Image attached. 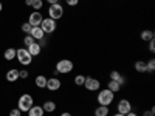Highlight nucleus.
Listing matches in <instances>:
<instances>
[{"label":"nucleus","mask_w":155,"mask_h":116,"mask_svg":"<svg viewBox=\"0 0 155 116\" xmlns=\"http://www.w3.org/2000/svg\"><path fill=\"white\" fill-rule=\"evenodd\" d=\"M6 81L8 82H16L17 79H19V70H16V68H11L9 71H6Z\"/></svg>","instance_id":"obj_17"},{"label":"nucleus","mask_w":155,"mask_h":116,"mask_svg":"<svg viewBox=\"0 0 155 116\" xmlns=\"http://www.w3.org/2000/svg\"><path fill=\"white\" fill-rule=\"evenodd\" d=\"M31 25L28 23V22H25V23H22V27H20V30H22V33H25V34H28L30 31H31Z\"/></svg>","instance_id":"obj_27"},{"label":"nucleus","mask_w":155,"mask_h":116,"mask_svg":"<svg viewBox=\"0 0 155 116\" xmlns=\"http://www.w3.org/2000/svg\"><path fill=\"white\" fill-rule=\"evenodd\" d=\"M37 44H39V45H41V47L44 48V47L47 45V37H42V39H41V40H37Z\"/></svg>","instance_id":"obj_33"},{"label":"nucleus","mask_w":155,"mask_h":116,"mask_svg":"<svg viewBox=\"0 0 155 116\" xmlns=\"http://www.w3.org/2000/svg\"><path fill=\"white\" fill-rule=\"evenodd\" d=\"M121 84H118V82H115V81H109V84H107V88L110 90L112 93H118V92H121Z\"/></svg>","instance_id":"obj_22"},{"label":"nucleus","mask_w":155,"mask_h":116,"mask_svg":"<svg viewBox=\"0 0 155 116\" xmlns=\"http://www.w3.org/2000/svg\"><path fill=\"white\" fill-rule=\"evenodd\" d=\"M3 59L5 60H8V62H11V60H14L16 59V50L14 48H6L5 50V53H3Z\"/></svg>","instance_id":"obj_20"},{"label":"nucleus","mask_w":155,"mask_h":116,"mask_svg":"<svg viewBox=\"0 0 155 116\" xmlns=\"http://www.w3.org/2000/svg\"><path fill=\"white\" fill-rule=\"evenodd\" d=\"M146 68H147V73H153L155 71V59H149L146 62Z\"/></svg>","instance_id":"obj_24"},{"label":"nucleus","mask_w":155,"mask_h":116,"mask_svg":"<svg viewBox=\"0 0 155 116\" xmlns=\"http://www.w3.org/2000/svg\"><path fill=\"white\" fill-rule=\"evenodd\" d=\"M149 51H150V53H155V37L152 39V40H149Z\"/></svg>","instance_id":"obj_30"},{"label":"nucleus","mask_w":155,"mask_h":116,"mask_svg":"<svg viewBox=\"0 0 155 116\" xmlns=\"http://www.w3.org/2000/svg\"><path fill=\"white\" fill-rule=\"evenodd\" d=\"M48 17L53 19V20H59L64 17V6L61 3H54V5H50L48 8Z\"/></svg>","instance_id":"obj_5"},{"label":"nucleus","mask_w":155,"mask_h":116,"mask_svg":"<svg viewBox=\"0 0 155 116\" xmlns=\"http://www.w3.org/2000/svg\"><path fill=\"white\" fill-rule=\"evenodd\" d=\"M143 116H155V107H150L149 110H144Z\"/></svg>","instance_id":"obj_28"},{"label":"nucleus","mask_w":155,"mask_h":116,"mask_svg":"<svg viewBox=\"0 0 155 116\" xmlns=\"http://www.w3.org/2000/svg\"><path fill=\"white\" fill-rule=\"evenodd\" d=\"M132 110V104H130V101L129 99H121L118 104H116V111L121 113V114H126Z\"/></svg>","instance_id":"obj_10"},{"label":"nucleus","mask_w":155,"mask_h":116,"mask_svg":"<svg viewBox=\"0 0 155 116\" xmlns=\"http://www.w3.org/2000/svg\"><path fill=\"white\" fill-rule=\"evenodd\" d=\"M115 101V93H112L109 88H104V90H99V93L96 96V102L98 105H106V107H110V104Z\"/></svg>","instance_id":"obj_1"},{"label":"nucleus","mask_w":155,"mask_h":116,"mask_svg":"<svg viewBox=\"0 0 155 116\" xmlns=\"http://www.w3.org/2000/svg\"><path fill=\"white\" fill-rule=\"evenodd\" d=\"M42 6H44V0H34L33 5H31V8H33V9H36V11L42 9Z\"/></svg>","instance_id":"obj_25"},{"label":"nucleus","mask_w":155,"mask_h":116,"mask_svg":"<svg viewBox=\"0 0 155 116\" xmlns=\"http://www.w3.org/2000/svg\"><path fill=\"white\" fill-rule=\"evenodd\" d=\"M27 50H28V53L33 56V57H36V56H39L42 53V47L39 45L37 42H34L33 45H30V47H27Z\"/></svg>","instance_id":"obj_13"},{"label":"nucleus","mask_w":155,"mask_h":116,"mask_svg":"<svg viewBox=\"0 0 155 116\" xmlns=\"http://www.w3.org/2000/svg\"><path fill=\"white\" fill-rule=\"evenodd\" d=\"M42 108H44L45 113H53L58 108V105H56L54 101H45L44 104H42Z\"/></svg>","instance_id":"obj_15"},{"label":"nucleus","mask_w":155,"mask_h":116,"mask_svg":"<svg viewBox=\"0 0 155 116\" xmlns=\"http://www.w3.org/2000/svg\"><path fill=\"white\" fill-rule=\"evenodd\" d=\"M33 105H34V99H33V96L28 95V93L22 95V96L19 98V101H17V108H19L22 113H27Z\"/></svg>","instance_id":"obj_2"},{"label":"nucleus","mask_w":155,"mask_h":116,"mask_svg":"<svg viewBox=\"0 0 155 116\" xmlns=\"http://www.w3.org/2000/svg\"><path fill=\"white\" fill-rule=\"evenodd\" d=\"M41 28L45 34H53L58 28V22L53 20V19H50V17H44L42 23H41Z\"/></svg>","instance_id":"obj_6"},{"label":"nucleus","mask_w":155,"mask_h":116,"mask_svg":"<svg viewBox=\"0 0 155 116\" xmlns=\"http://www.w3.org/2000/svg\"><path fill=\"white\" fill-rule=\"evenodd\" d=\"M16 59L19 60L20 65H31V62H33V56L28 53L27 48L16 50Z\"/></svg>","instance_id":"obj_4"},{"label":"nucleus","mask_w":155,"mask_h":116,"mask_svg":"<svg viewBox=\"0 0 155 116\" xmlns=\"http://www.w3.org/2000/svg\"><path fill=\"white\" fill-rule=\"evenodd\" d=\"M140 37H141V40H143V42H149V40H152V39L155 37V34H153L152 30H143L141 34H140Z\"/></svg>","instance_id":"obj_18"},{"label":"nucleus","mask_w":155,"mask_h":116,"mask_svg":"<svg viewBox=\"0 0 155 116\" xmlns=\"http://www.w3.org/2000/svg\"><path fill=\"white\" fill-rule=\"evenodd\" d=\"M65 3L68 6H78L79 5V0H65Z\"/></svg>","instance_id":"obj_31"},{"label":"nucleus","mask_w":155,"mask_h":116,"mask_svg":"<svg viewBox=\"0 0 155 116\" xmlns=\"http://www.w3.org/2000/svg\"><path fill=\"white\" fill-rule=\"evenodd\" d=\"M2 9H3V5H2V2H0V12H2Z\"/></svg>","instance_id":"obj_39"},{"label":"nucleus","mask_w":155,"mask_h":116,"mask_svg":"<svg viewBox=\"0 0 155 116\" xmlns=\"http://www.w3.org/2000/svg\"><path fill=\"white\" fill-rule=\"evenodd\" d=\"M134 68L137 73L143 74V73H147V68H146V60H137L134 63Z\"/></svg>","instance_id":"obj_16"},{"label":"nucleus","mask_w":155,"mask_h":116,"mask_svg":"<svg viewBox=\"0 0 155 116\" xmlns=\"http://www.w3.org/2000/svg\"><path fill=\"white\" fill-rule=\"evenodd\" d=\"M28 34L34 39L36 42H37V40H41L42 37H45V33L42 31V28H41V27H33V28H31V31H30Z\"/></svg>","instance_id":"obj_11"},{"label":"nucleus","mask_w":155,"mask_h":116,"mask_svg":"<svg viewBox=\"0 0 155 116\" xmlns=\"http://www.w3.org/2000/svg\"><path fill=\"white\" fill-rule=\"evenodd\" d=\"M42 20H44V16L41 14V11H33L28 17V23L31 27H41Z\"/></svg>","instance_id":"obj_9"},{"label":"nucleus","mask_w":155,"mask_h":116,"mask_svg":"<svg viewBox=\"0 0 155 116\" xmlns=\"http://www.w3.org/2000/svg\"><path fill=\"white\" fill-rule=\"evenodd\" d=\"M62 87V82H61V79L59 77H56V76H53V77H48L47 79V90H50V92H58V90Z\"/></svg>","instance_id":"obj_8"},{"label":"nucleus","mask_w":155,"mask_h":116,"mask_svg":"<svg viewBox=\"0 0 155 116\" xmlns=\"http://www.w3.org/2000/svg\"><path fill=\"white\" fill-rule=\"evenodd\" d=\"M33 2H34V0H25V5H27V6H31Z\"/></svg>","instance_id":"obj_35"},{"label":"nucleus","mask_w":155,"mask_h":116,"mask_svg":"<svg viewBox=\"0 0 155 116\" xmlns=\"http://www.w3.org/2000/svg\"><path fill=\"white\" fill-rule=\"evenodd\" d=\"M34 84H36V87H37V88H45V87H47V77H45L44 74L36 76Z\"/></svg>","instance_id":"obj_21"},{"label":"nucleus","mask_w":155,"mask_h":116,"mask_svg":"<svg viewBox=\"0 0 155 116\" xmlns=\"http://www.w3.org/2000/svg\"><path fill=\"white\" fill-rule=\"evenodd\" d=\"M61 116H73L70 111H64V113H61Z\"/></svg>","instance_id":"obj_37"},{"label":"nucleus","mask_w":155,"mask_h":116,"mask_svg":"<svg viewBox=\"0 0 155 116\" xmlns=\"http://www.w3.org/2000/svg\"><path fill=\"white\" fill-rule=\"evenodd\" d=\"M27 113H28V116H44L45 111H44L42 105H36V104H34Z\"/></svg>","instance_id":"obj_14"},{"label":"nucleus","mask_w":155,"mask_h":116,"mask_svg":"<svg viewBox=\"0 0 155 116\" xmlns=\"http://www.w3.org/2000/svg\"><path fill=\"white\" fill-rule=\"evenodd\" d=\"M109 111H110L109 107H106V105H98V107L95 108L93 114H95V116H109Z\"/></svg>","instance_id":"obj_19"},{"label":"nucleus","mask_w":155,"mask_h":116,"mask_svg":"<svg viewBox=\"0 0 155 116\" xmlns=\"http://www.w3.org/2000/svg\"><path fill=\"white\" fill-rule=\"evenodd\" d=\"M109 77H110V81H115V82H118V84H121V85H124V82H126L124 76H123L120 71H116V70H112L110 74H109Z\"/></svg>","instance_id":"obj_12"},{"label":"nucleus","mask_w":155,"mask_h":116,"mask_svg":"<svg viewBox=\"0 0 155 116\" xmlns=\"http://www.w3.org/2000/svg\"><path fill=\"white\" fill-rule=\"evenodd\" d=\"M112 116H124V114H121V113H118V111H116L115 114H112Z\"/></svg>","instance_id":"obj_38"},{"label":"nucleus","mask_w":155,"mask_h":116,"mask_svg":"<svg viewBox=\"0 0 155 116\" xmlns=\"http://www.w3.org/2000/svg\"><path fill=\"white\" fill-rule=\"evenodd\" d=\"M73 68H74L73 60H70V59H61V60L56 63L54 71H56L58 74H68V73L73 71Z\"/></svg>","instance_id":"obj_3"},{"label":"nucleus","mask_w":155,"mask_h":116,"mask_svg":"<svg viewBox=\"0 0 155 116\" xmlns=\"http://www.w3.org/2000/svg\"><path fill=\"white\" fill-rule=\"evenodd\" d=\"M9 116H22V111L19 108H11L9 110Z\"/></svg>","instance_id":"obj_29"},{"label":"nucleus","mask_w":155,"mask_h":116,"mask_svg":"<svg viewBox=\"0 0 155 116\" xmlns=\"http://www.w3.org/2000/svg\"><path fill=\"white\" fill-rule=\"evenodd\" d=\"M84 82H85V76H84V74H76V76H74V84H76L78 87H82Z\"/></svg>","instance_id":"obj_23"},{"label":"nucleus","mask_w":155,"mask_h":116,"mask_svg":"<svg viewBox=\"0 0 155 116\" xmlns=\"http://www.w3.org/2000/svg\"><path fill=\"white\" fill-rule=\"evenodd\" d=\"M87 92H98V90L101 88V82L99 79H95V77H87L85 76V82L82 85Z\"/></svg>","instance_id":"obj_7"},{"label":"nucleus","mask_w":155,"mask_h":116,"mask_svg":"<svg viewBox=\"0 0 155 116\" xmlns=\"http://www.w3.org/2000/svg\"><path fill=\"white\" fill-rule=\"evenodd\" d=\"M124 116H138V114H137L135 111H132V110H130V111H129V113H126Z\"/></svg>","instance_id":"obj_34"},{"label":"nucleus","mask_w":155,"mask_h":116,"mask_svg":"<svg viewBox=\"0 0 155 116\" xmlns=\"http://www.w3.org/2000/svg\"><path fill=\"white\" fill-rule=\"evenodd\" d=\"M36 40H34V39L30 36V34H27V36H25L23 37V44H25V47H30V45H33Z\"/></svg>","instance_id":"obj_26"},{"label":"nucleus","mask_w":155,"mask_h":116,"mask_svg":"<svg viewBox=\"0 0 155 116\" xmlns=\"http://www.w3.org/2000/svg\"><path fill=\"white\" fill-rule=\"evenodd\" d=\"M28 76H30V73H28L27 70H22V71H19V77H22V79H27Z\"/></svg>","instance_id":"obj_32"},{"label":"nucleus","mask_w":155,"mask_h":116,"mask_svg":"<svg viewBox=\"0 0 155 116\" xmlns=\"http://www.w3.org/2000/svg\"><path fill=\"white\" fill-rule=\"evenodd\" d=\"M50 5H54V3H59V0H47Z\"/></svg>","instance_id":"obj_36"}]
</instances>
